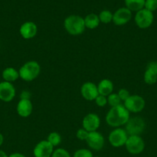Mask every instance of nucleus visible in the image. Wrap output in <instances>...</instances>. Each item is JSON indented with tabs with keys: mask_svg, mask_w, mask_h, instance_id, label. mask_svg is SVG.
Listing matches in <instances>:
<instances>
[{
	"mask_svg": "<svg viewBox=\"0 0 157 157\" xmlns=\"http://www.w3.org/2000/svg\"><path fill=\"white\" fill-rule=\"evenodd\" d=\"M123 105L129 113H138L143 111L146 107V101L138 94H131L127 100L123 102Z\"/></svg>",
	"mask_w": 157,
	"mask_h": 157,
	"instance_id": "nucleus-5",
	"label": "nucleus"
},
{
	"mask_svg": "<svg viewBox=\"0 0 157 157\" xmlns=\"http://www.w3.org/2000/svg\"><path fill=\"white\" fill-rule=\"evenodd\" d=\"M9 157H26L24 154L20 153H12L11 155H9Z\"/></svg>",
	"mask_w": 157,
	"mask_h": 157,
	"instance_id": "nucleus-33",
	"label": "nucleus"
},
{
	"mask_svg": "<svg viewBox=\"0 0 157 157\" xmlns=\"http://www.w3.org/2000/svg\"><path fill=\"white\" fill-rule=\"evenodd\" d=\"M33 106L31 100L20 99L16 106V111L18 116L23 118H27L32 114Z\"/></svg>",
	"mask_w": 157,
	"mask_h": 157,
	"instance_id": "nucleus-16",
	"label": "nucleus"
},
{
	"mask_svg": "<svg viewBox=\"0 0 157 157\" xmlns=\"http://www.w3.org/2000/svg\"><path fill=\"white\" fill-rule=\"evenodd\" d=\"M85 25H86V29H95L99 25V15L95 13H90L88 14L86 17L84 18Z\"/></svg>",
	"mask_w": 157,
	"mask_h": 157,
	"instance_id": "nucleus-19",
	"label": "nucleus"
},
{
	"mask_svg": "<svg viewBox=\"0 0 157 157\" xmlns=\"http://www.w3.org/2000/svg\"><path fill=\"white\" fill-rule=\"evenodd\" d=\"M146 68L149 69L157 75V61H151L146 66Z\"/></svg>",
	"mask_w": 157,
	"mask_h": 157,
	"instance_id": "nucleus-31",
	"label": "nucleus"
},
{
	"mask_svg": "<svg viewBox=\"0 0 157 157\" xmlns=\"http://www.w3.org/2000/svg\"><path fill=\"white\" fill-rule=\"evenodd\" d=\"M98 91L100 95H103L105 97L109 96L112 93H113L114 85L112 81L109 79H103L97 84Z\"/></svg>",
	"mask_w": 157,
	"mask_h": 157,
	"instance_id": "nucleus-17",
	"label": "nucleus"
},
{
	"mask_svg": "<svg viewBox=\"0 0 157 157\" xmlns=\"http://www.w3.org/2000/svg\"><path fill=\"white\" fill-rule=\"evenodd\" d=\"M16 90L12 83L0 82V100L4 102H10L15 98Z\"/></svg>",
	"mask_w": 157,
	"mask_h": 157,
	"instance_id": "nucleus-14",
	"label": "nucleus"
},
{
	"mask_svg": "<svg viewBox=\"0 0 157 157\" xmlns=\"http://www.w3.org/2000/svg\"><path fill=\"white\" fill-rule=\"evenodd\" d=\"M95 103L98 107H106L108 105V101H107V97H105L103 95L99 94L98 97L95 99Z\"/></svg>",
	"mask_w": 157,
	"mask_h": 157,
	"instance_id": "nucleus-29",
	"label": "nucleus"
},
{
	"mask_svg": "<svg viewBox=\"0 0 157 157\" xmlns=\"http://www.w3.org/2000/svg\"><path fill=\"white\" fill-rule=\"evenodd\" d=\"M47 141L53 147L59 145L62 142V136L58 132H51L47 137Z\"/></svg>",
	"mask_w": 157,
	"mask_h": 157,
	"instance_id": "nucleus-22",
	"label": "nucleus"
},
{
	"mask_svg": "<svg viewBox=\"0 0 157 157\" xmlns=\"http://www.w3.org/2000/svg\"><path fill=\"white\" fill-rule=\"evenodd\" d=\"M132 16V12L126 7H122L117 9L113 13L112 22L117 26L125 25L131 20Z\"/></svg>",
	"mask_w": 157,
	"mask_h": 157,
	"instance_id": "nucleus-10",
	"label": "nucleus"
},
{
	"mask_svg": "<svg viewBox=\"0 0 157 157\" xmlns=\"http://www.w3.org/2000/svg\"><path fill=\"white\" fill-rule=\"evenodd\" d=\"M31 94L28 90H22L20 94V99H29L30 100Z\"/></svg>",
	"mask_w": 157,
	"mask_h": 157,
	"instance_id": "nucleus-32",
	"label": "nucleus"
},
{
	"mask_svg": "<svg viewBox=\"0 0 157 157\" xmlns=\"http://www.w3.org/2000/svg\"><path fill=\"white\" fill-rule=\"evenodd\" d=\"M128 137H129V135L126 133L125 129L118 127L110 132L108 136V140L112 147L119 148L125 146Z\"/></svg>",
	"mask_w": 157,
	"mask_h": 157,
	"instance_id": "nucleus-6",
	"label": "nucleus"
},
{
	"mask_svg": "<svg viewBox=\"0 0 157 157\" xmlns=\"http://www.w3.org/2000/svg\"><path fill=\"white\" fill-rule=\"evenodd\" d=\"M3 142H4V136H3V135L0 133V147L2 145Z\"/></svg>",
	"mask_w": 157,
	"mask_h": 157,
	"instance_id": "nucleus-35",
	"label": "nucleus"
},
{
	"mask_svg": "<svg viewBox=\"0 0 157 157\" xmlns=\"http://www.w3.org/2000/svg\"><path fill=\"white\" fill-rule=\"evenodd\" d=\"M93 157H99V156H93Z\"/></svg>",
	"mask_w": 157,
	"mask_h": 157,
	"instance_id": "nucleus-36",
	"label": "nucleus"
},
{
	"mask_svg": "<svg viewBox=\"0 0 157 157\" xmlns=\"http://www.w3.org/2000/svg\"><path fill=\"white\" fill-rule=\"evenodd\" d=\"M38 32V27L33 21H26L20 26V35L24 39L29 40L35 38Z\"/></svg>",
	"mask_w": 157,
	"mask_h": 157,
	"instance_id": "nucleus-15",
	"label": "nucleus"
},
{
	"mask_svg": "<svg viewBox=\"0 0 157 157\" xmlns=\"http://www.w3.org/2000/svg\"><path fill=\"white\" fill-rule=\"evenodd\" d=\"M117 94L119 97L120 100H121L122 102H124L126 100L128 99L129 96H130V93H129V90L126 88H122L119 90V91L117 92Z\"/></svg>",
	"mask_w": 157,
	"mask_h": 157,
	"instance_id": "nucleus-30",
	"label": "nucleus"
},
{
	"mask_svg": "<svg viewBox=\"0 0 157 157\" xmlns=\"http://www.w3.org/2000/svg\"><path fill=\"white\" fill-rule=\"evenodd\" d=\"M54 151V147L47 140H41L35 146L33 149L34 157H51Z\"/></svg>",
	"mask_w": 157,
	"mask_h": 157,
	"instance_id": "nucleus-13",
	"label": "nucleus"
},
{
	"mask_svg": "<svg viewBox=\"0 0 157 157\" xmlns=\"http://www.w3.org/2000/svg\"><path fill=\"white\" fill-rule=\"evenodd\" d=\"M51 157H71L70 153L63 148H57L54 150Z\"/></svg>",
	"mask_w": 157,
	"mask_h": 157,
	"instance_id": "nucleus-26",
	"label": "nucleus"
},
{
	"mask_svg": "<svg viewBox=\"0 0 157 157\" xmlns=\"http://www.w3.org/2000/svg\"><path fill=\"white\" fill-rule=\"evenodd\" d=\"M130 118V113L123 104L111 107L106 115V122L110 127L114 128L125 126Z\"/></svg>",
	"mask_w": 157,
	"mask_h": 157,
	"instance_id": "nucleus-1",
	"label": "nucleus"
},
{
	"mask_svg": "<svg viewBox=\"0 0 157 157\" xmlns=\"http://www.w3.org/2000/svg\"><path fill=\"white\" fill-rule=\"evenodd\" d=\"M107 101L108 105L110 106L111 107H116V106L122 104L121 100H120L117 93H112L109 96H107Z\"/></svg>",
	"mask_w": 157,
	"mask_h": 157,
	"instance_id": "nucleus-24",
	"label": "nucleus"
},
{
	"mask_svg": "<svg viewBox=\"0 0 157 157\" xmlns=\"http://www.w3.org/2000/svg\"><path fill=\"white\" fill-rule=\"evenodd\" d=\"M101 120L98 114L94 113H89L83 117L82 121V127L88 132L97 131L99 128Z\"/></svg>",
	"mask_w": 157,
	"mask_h": 157,
	"instance_id": "nucleus-9",
	"label": "nucleus"
},
{
	"mask_svg": "<svg viewBox=\"0 0 157 157\" xmlns=\"http://www.w3.org/2000/svg\"><path fill=\"white\" fill-rule=\"evenodd\" d=\"M41 72V66L37 61H29L25 63L18 70L19 78L26 82L36 79Z\"/></svg>",
	"mask_w": 157,
	"mask_h": 157,
	"instance_id": "nucleus-3",
	"label": "nucleus"
},
{
	"mask_svg": "<svg viewBox=\"0 0 157 157\" xmlns=\"http://www.w3.org/2000/svg\"><path fill=\"white\" fill-rule=\"evenodd\" d=\"M63 25H64L65 30L72 36L82 35L86 30L84 18L80 15H69L65 18Z\"/></svg>",
	"mask_w": 157,
	"mask_h": 157,
	"instance_id": "nucleus-2",
	"label": "nucleus"
},
{
	"mask_svg": "<svg viewBox=\"0 0 157 157\" xmlns=\"http://www.w3.org/2000/svg\"><path fill=\"white\" fill-rule=\"evenodd\" d=\"M144 9L153 12L157 9V0H146Z\"/></svg>",
	"mask_w": 157,
	"mask_h": 157,
	"instance_id": "nucleus-27",
	"label": "nucleus"
},
{
	"mask_svg": "<svg viewBox=\"0 0 157 157\" xmlns=\"http://www.w3.org/2000/svg\"><path fill=\"white\" fill-rule=\"evenodd\" d=\"M2 77L4 81L12 83L19 78V73H18V71H17L14 67H8L3 70L2 73Z\"/></svg>",
	"mask_w": 157,
	"mask_h": 157,
	"instance_id": "nucleus-18",
	"label": "nucleus"
},
{
	"mask_svg": "<svg viewBox=\"0 0 157 157\" xmlns=\"http://www.w3.org/2000/svg\"><path fill=\"white\" fill-rule=\"evenodd\" d=\"M124 147L130 154L138 155L145 150V142L141 136H129Z\"/></svg>",
	"mask_w": 157,
	"mask_h": 157,
	"instance_id": "nucleus-7",
	"label": "nucleus"
},
{
	"mask_svg": "<svg viewBox=\"0 0 157 157\" xmlns=\"http://www.w3.org/2000/svg\"><path fill=\"white\" fill-rule=\"evenodd\" d=\"M89 132H88L87 130H85L84 128H79L76 131V133H75V136H76V138L79 140L82 141H86V139H87L88 136H89Z\"/></svg>",
	"mask_w": 157,
	"mask_h": 157,
	"instance_id": "nucleus-28",
	"label": "nucleus"
},
{
	"mask_svg": "<svg viewBox=\"0 0 157 157\" xmlns=\"http://www.w3.org/2000/svg\"><path fill=\"white\" fill-rule=\"evenodd\" d=\"M0 157H9V156L6 154V152H4L3 150H0Z\"/></svg>",
	"mask_w": 157,
	"mask_h": 157,
	"instance_id": "nucleus-34",
	"label": "nucleus"
},
{
	"mask_svg": "<svg viewBox=\"0 0 157 157\" xmlns=\"http://www.w3.org/2000/svg\"><path fill=\"white\" fill-rule=\"evenodd\" d=\"M73 157H93V154L90 150L79 149L74 153Z\"/></svg>",
	"mask_w": 157,
	"mask_h": 157,
	"instance_id": "nucleus-25",
	"label": "nucleus"
},
{
	"mask_svg": "<svg viewBox=\"0 0 157 157\" xmlns=\"http://www.w3.org/2000/svg\"><path fill=\"white\" fill-rule=\"evenodd\" d=\"M143 80L146 84L152 85L157 82V75L149 69H146L143 75Z\"/></svg>",
	"mask_w": 157,
	"mask_h": 157,
	"instance_id": "nucleus-21",
	"label": "nucleus"
},
{
	"mask_svg": "<svg viewBox=\"0 0 157 157\" xmlns=\"http://www.w3.org/2000/svg\"><path fill=\"white\" fill-rule=\"evenodd\" d=\"M146 128L145 121L140 117H133L125 124V130L129 136H140Z\"/></svg>",
	"mask_w": 157,
	"mask_h": 157,
	"instance_id": "nucleus-4",
	"label": "nucleus"
},
{
	"mask_svg": "<svg viewBox=\"0 0 157 157\" xmlns=\"http://www.w3.org/2000/svg\"><path fill=\"white\" fill-rule=\"evenodd\" d=\"M134 19H135V25L139 29H148L152 25V22H153V12H150L146 9H143L135 13Z\"/></svg>",
	"mask_w": 157,
	"mask_h": 157,
	"instance_id": "nucleus-8",
	"label": "nucleus"
},
{
	"mask_svg": "<svg viewBox=\"0 0 157 157\" xmlns=\"http://www.w3.org/2000/svg\"><path fill=\"white\" fill-rule=\"evenodd\" d=\"M86 141L89 148L95 151L101 150L105 145L104 136L98 130L90 132Z\"/></svg>",
	"mask_w": 157,
	"mask_h": 157,
	"instance_id": "nucleus-11",
	"label": "nucleus"
},
{
	"mask_svg": "<svg viewBox=\"0 0 157 157\" xmlns=\"http://www.w3.org/2000/svg\"><path fill=\"white\" fill-rule=\"evenodd\" d=\"M98 15L100 22L103 23V24H109V22L112 21L113 13H112L110 11L103 10Z\"/></svg>",
	"mask_w": 157,
	"mask_h": 157,
	"instance_id": "nucleus-23",
	"label": "nucleus"
},
{
	"mask_svg": "<svg viewBox=\"0 0 157 157\" xmlns=\"http://www.w3.org/2000/svg\"><path fill=\"white\" fill-rule=\"evenodd\" d=\"M146 0H125L126 7L131 12H137L138 11L144 9Z\"/></svg>",
	"mask_w": 157,
	"mask_h": 157,
	"instance_id": "nucleus-20",
	"label": "nucleus"
},
{
	"mask_svg": "<svg viewBox=\"0 0 157 157\" xmlns=\"http://www.w3.org/2000/svg\"><path fill=\"white\" fill-rule=\"evenodd\" d=\"M80 93H81L82 97L88 101H95V98L99 94L96 84L90 81L84 83L81 86Z\"/></svg>",
	"mask_w": 157,
	"mask_h": 157,
	"instance_id": "nucleus-12",
	"label": "nucleus"
}]
</instances>
